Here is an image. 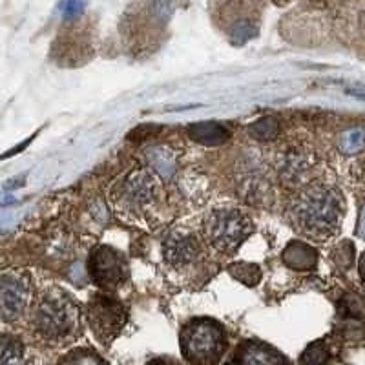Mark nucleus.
Listing matches in <instances>:
<instances>
[{
  "label": "nucleus",
  "mask_w": 365,
  "mask_h": 365,
  "mask_svg": "<svg viewBox=\"0 0 365 365\" xmlns=\"http://www.w3.org/2000/svg\"><path fill=\"white\" fill-rule=\"evenodd\" d=\"M344 212V203L336 190L329 187H316L303 190L292 201L291 220L299 232L325 240L338 230Z\"/></svg>",
  "instance_id": "1"
},
{
  "label": "nucleus",
  "mask_w": 365,
  "mask_h": 365,
  "mask_svg": "<svg viewBox=\"0 0 365 365\" xmlns=\"http://www.w3.org/2000/svg\"><path fill=\"white\" fill-rule=\"evenodd\" d=\"M31 324L42 338L64 341L79 332L81 312L77 303L63 291H48L35 302Z\"/></svg>",
  "instance_id": "2"
},
{
  "label": "nucleus",
  "mask_w": 365,
  "mask_h": 365,
  "mask_svg": "<svg viewBox=\"0 0 365 365\" xmlns=\"http://www.w3.org/2000/svg\"><path fill=\"white\" fill-rule=\"evenodd\" d=\"M227 351V332L216 319L195 318L181 331V353L192 365H216Z\"/></svg>",
  "instance_id": "3"
},
{
  "label": "nucleus",
  "mask_w": 365,
  "mask_h": 365,
  "mask_svg": "<svg viewBox=\"0 0 365 365\" xmlns=\"http://www.w3.org/2000/svg\"><path fill=\"white\" fill-rule=\"evenodd\" d=\"M252 232V223L237 208H214L205 220L208 243L223 254H232Z\"/></svg>",
  "instance_id": "4"
},
{
  "label": "nucleus",
  "mask_w": 365,
  "mask_h": 365,
  "mask_svg": "<svg viewBox=\"0 0 365 365\" xmlns=\"http://www.w3.org/2000/svg\"><path fill=\"white\" fill-rule=\"evenodd\" d=\"M126 307L113 296L96 294L86 305V319L93 336L103 345H110L126 324Z\"/></svg>",
  "instance_id": "5"
},
{
  "label": "nucleus",
  "mask_w": 365,
  "mask_h": 365,
  "mask_svg": "<svg viewBox=\"0 0 365 365\" xmlns=\"http://www.w3.org/2000/svg\"><path fill=\"white\" fill-rule=\"evenodd\" d=\"M88 270L97 287L103 291H117L126 279V262L115 249L106 245L96 247L88 257Z\"/></svg>",
  "instance_id": "6"
},
{
  "label": "nucleus",
  "mask_w": 365,
  "mask_h": 365,
  "mask_svg": "<svg viewBox=\"0 0 365 365\" xmlns=\"http://www.w3.org/2000/svg\"><path fill=\"white\" fill-rule=\"evenodd\" d=\"M29 279L19 272L0 274V318L15 322L26 311L29 299Z\"/></svg>",
  "instance_id": "7"
},
{
  "label": "nucleus",
  "mask_w": 365,
  "mask_h": 365,
  "mask_svg": "<svg viewBox=\"0 0 365 365\" xmlns=\"http://www.w3.org/2000/svg\"><path fill=\"white\" fill-rule=\"evenodd\" d=\"M155 194H158V185L154 178L145 170L130 174L120 187V200L135 210L148 207L155 200Z\"/></svg>",
  "instance_id": "8"
},
{
  "label": "nucleus",
  "mask_w": 365,
  "mask_h": 365,
  "mask_svg": "<svg viewBox=\"0 0 365 365\" xmlns=\"http://www.w3.org/2000/svg\"><path fill=\"white\" fill-rule=\"evenodd\" d=\"M228 365H287V358L265 341L247 340L240 344Z\"/></svg>",
  "instance_id": "9"
},
{
  "label": "nucleus",
  "mask_w": 365,
  "mask_h": 365,
  "mask_svg": "<svg viewBox=\"0 0 365 365\" xmlns=\"http://www.w3.org/2000/svg\"><path fill=\"white\" fill-rule=\"evenodd\" d=\"M163 254L168 265L185 267L194 262L200 254V243L190 234L174 232L163 243Z\"/></svg>",
  "instance_id": "10"
},
{
  "label": "nucleus",
  "mask_w": 365,
  "mask_h": 365,
  "mask_svg": "<svg viewBox=\"0 0 365 365\" xmlns=\"http://www.w3.org/2000/svg\"><path fill=\"white\" fill-rule=\"evenodd\" d=\"M283 263L294 270H311L318 263V254L302 241H291L283 250Z\"/></svg>",
  "instance_id": "11"
},
{
  "label": "nucleus",
  "mask_w": 365,
  "mask_h": 365,
  "mask_svg": "<svg viewBox=\"0 0 365 365\" xmlns=\"http://www.w3.org/2000/svg\"><path fill=\"white\" fill-rule=\"evenodd\" d=\"M188 135L201 145L217 146L228 139V130L220 123L207 120V123H195L188 126Z\"/></svg>",
  "instance_id": "12"
},
{
  "label": "nucleus",
  "mask_w": 365,
  "mask_h": 365,
  "mask_svg": "<svg viewBox=\"0 0 365 365\" xmlns=\"http://www.w3.org/2000/svg\"><path fill=\"white\" fill-rule=\"evenodd\" d=\"M0 365H26L24 347L17 338L0 334Z\"/></svg>",
  "instance_id": "13"
},
{
  "label": "nucleus",
  "mask_w": 365,
  "mask_h": 365,
  "mask_svg": "<svg viewBox=\"0 0 365 365\" xmlns=\"http://www.w3.org/2000/svg\"><path fill=\"white\" fill-rule=\"evenodd\" d=\"M331 349L324 340L312 341L302 354V365H329Z\"/></svg>",
  "instance_id": "14"
},
{
  "label": "nucleus",
  "mask_w": 365,
  "mask_h": 365,
  "mask_svg": "<svg viewBox=\"0 0 365 365\" xmlns=\"http://www.w3.org/2000/svg\"><path fill=\"white\" fill-rule=\"evenodd\" d=\"M57 365H108L106 360L99 356L91 349H75L71 353L64 354Z\"/></svg>",
  "instance_id": "15"
},
{
  "label": "nucleus",
  "mask_w": 365,
  "mask_h": 365,
  "mask_svg": "<svg viewBox=\"0 0 365 365\" xmlns=\"http://www.w3.org/2000/svg\"><path fill=\"white\" fill-rule=\"evenodd\" d=\"M340 150L344 154L353 155L365 150V130L364 128H351L347 132L341 133L340 143H338Z\"/></svg>",
  "instance_id": "16"
},
{
  "label": "nucleus",
  "mask_w": 365,
  "mask_h": 365,
  "mask_svg": "<svg viewBox=\"0 0 365 365\" xmlns=\"http://www.w3.org/2000/svg\"><path fill=\"white\" fill-rule=\"evenodd\" d=\"M228 272L237 282L245 283L249 287H254L262 279V270L257 265H252V263H234V265L228 267Z\"/></svg>",
  "instance_id": "17"
},
{
  "label": "nucleus",
  "mask_w": 365,
  "mask_h": 365,
  "mask_svg": "<svg viewBox=\"0 0 365 365\" xmlns=\"http://www.w3.org/2000/svg\"><path fill=\"white\" fill-rule=\"evenodd\" d=\"M247 130H249V133L254 139L267 141V139H272V137L278 133V123H276V119L267 117V119H259L256 120V123H252Z\"/></svg>",
  "instance_id": "18"
},
{
  "label": "nucleus",
  "mask_w": 365,
  "mask_h": 365,
  "mask_svg": "<svg viewBox=\"0 0 365 365\" xmlns=\"http://www.w3.org/2000/svg\"><path fill=\"white\" fill-rule=\"evenodd\" d=\"M150 163L159 170V174L170 175L174 170V158H172L170 150L166 148H154L148 154Z\"/></svg>",
  "instance_id": "19"
},
{
  "label": "nucleus",
  "mask_w": 365,
  "mask_h": 365,
  "mask_svg": "<svg viewBox=\"0 0 365 365\" xmlns=\"http://www.w3.org/2000/svg\"><path fill=\"white\" fill-rule=\"evenodd\" d=\"M334 262L341 267V269H349L351 263H353V257H354V247L349 243V241H344L336 250H334Z\"/></svg>",
  "instance_id": "20"
},
{
  "label": "nucleus",
  "mask_w": 365,
  "mask_h": 365,
  "mask_svg": "<svg viewBox=\"0 0 365 365\" xmlns=\"http://www.w3.org/2000/svg\"><path fill=\"white\" fill-rule=\"evenodd\" d=\"M61 11L66 21H73V19L81 17L84 11V0H63L61 2Z\"/></svg>",
  "instance_id": "21"
},
{
  "label": "nucleus",
  "mask_w": 365,
  "mask_h": 365,
  "mask_svg": "<svg viewBox=\"0 0 365 365\" xmlns=\"http://www.w3.org/2000/svg\"><path fill=\"white\" fill-rule=\"evenodd\" d=\"M345 311H347L349 316H364L365 314V303L361 299H358L356 296L351 294L345 302Z\"/></svg>",
  "instance_id": "22"
},
{
  "label": "nucleus",
  "mask_w": 365,
  "mask_h": 365,
  "mask_svg": "<svg viewBox=\"0 0 365 365\" xmlns=\"http://www.w3.org/2000/svg\"><path fill=\"white\" fill-rule=\"evenodd\" d=\"M146 365H179V364L174 360V358L161 356V358H155V360H150Z\"/></svg>",
  "instance_id": "23"
},
{
  "label": "nucleus",
  "mask_w": 365,
  "mask_h": 365,
  "mask_svg": "<svg viewBox=\"0 0 365 365\" xmlns=\"http://www.w3.org/2000/svg\"><path fill=\"white\" fill-rule=\"evenodd\" d=\"M347 93H349V96L356 97V99L365 101V88H349Z\"/></svg>",
  "instance_id": "24"
},
{
  "label": "nucleus",
  "mask_w": 365,
  "mask_h": 365,
  "mask_svg": "<svg viewBox=\"0 0 365 365\" xmlns=\"http://www.w3.org/2000/svg\"><path fill=\"white\" fill-rule=\"evenodd\" d=\"M358 232H360V236L365 240V205L360 212V220H358Z\"/></svg>",
  "instance_id": "25"
},
{
  "label": "nucleus",
  "mask_w": 365,
  "mask_h": 365,
  "mask_svg": "<svg viewBox=\"0 0 365 365\" xmlns=\"http://www.w3.org/2000/svg\"><path fill=\"white\" fill-rule=\"evenodd\" d=\"M358 270H360L361 279H364V282H365V252L361 254V257H360V267H358Z\"/></svg>",
  "instance_id": "26"
}]
</instances>
